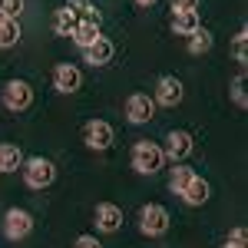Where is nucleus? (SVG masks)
I'll use <instances>...</instances> for the list:
<instances>
[{
  "label": "nucleus",
  "instance_id": "obj_1",
  "mask_svg": "<svg viewBox=\"0 0 248 248\" xmlns=\"http://www.w3.org/2000/svg\"><path fill=\"white\" fill-rule=\"evenodd\" d=\"M129 162H133V169L139 172V175H155V172L162 169L166 155H162V149H159L155 142L139 139V142L133 146V153H129Z\"/></svg>",
  "mask_w": 248,
  "mask_h": 248
},
{
  "label": "nucleus",
  "instance_id": "obj_2",
  "mask_svg": "<svg viewBox=\"0 0 248 248\" xmlns=\"http://www.w3.org/2000/svg\"><path fill=\"white\" fill-rule=\"evenodd\" d=\"M23 182L30 186V189H46V186H53V179H57V166L50 162V159H43V155H30V159H23Z\"/></svg>",
  "mask_w": 248,
  "mask_h": 248
},
{
  "label": "nucleus",
  "instance_id": "obj_3",
  "mask_svg": "<svg viewBox=\"0 0 248 248\" xmlns=\"http://www.w3.org/2000/svg\"><path fill=\"white\" fill-rule=\"evenodd\" d=\"M169 225H172V218L162 205L149 202V205L139 209V232H142L146 238H162V235L169 232Z\"/></svg>",
  "mask_w": 248,
  "mask_h": 248
},
{
  "label": "nucleus",
  "instance_id": "obj_4",
  "mask_svg": "<svg viewBox=\"0 0 248 248\" xmlns=\"http://www.w3.org/2000/svg\"><path fill=\"white\" fill-rule=\"evenodd\" d=\"M3 106H7L10 113L30 109V106H33V86H30L27 79H10V83L3 86Z\"/></svg>",
  "mask_w": 248,
  "mask_h": 248
},
{
  "label": "nucleus",
  "instance_id": "obj_5",
  "mask_svg": "<svg viewBox=\"0 0 248 248\" xmlns=\"http://www.w3.org/2000/svg\"><path fill=\"white\" fill-rule=\"evenodd\" d=\"M159 149H162V155H166L169 162H182V159L192 155L195 142H192V133H186V129H172V133L166 136V146H159Z\"/></svg>",
  "mask_w": 248,
  "mask_h": 248
},
{
  "label": "nucleus",
  "instance_id": "obj_6",
  "mask_svg": "<svg viewBox=\"0 0 248 248\" xmlns=\"http://www.w3.org/2000/svg\"><path fill=\"white\" fill-rule=\"evenodd\" d=\"M33 232V215L27 209H7L3 215V235L10 238V242H20V238H27Z\"/></svg>",
  "mask_w": 248,
  "mask_h": 248
},
{
  "label": "nucleus",
  "instance_id": "obj_7",
  "mask_svg": "<svg viewBox=\"0 0 248 248\" xmlns=\"http://www.w3.org/2000/svg\"><path fill=\"white\" fill-rule=\"evenodd\" d=\"M83 142L96 149V153H106L109 146H113V126L106 123V119H90L86 126H83Z\"/></svg>",
  "mask_w": 248,
  "mask_h": 248
},
{
  "label": "nucleus",
  "instance_id": "obj_8",
  "mask_svg": "<svg viewBox=\"0 0 248 248\" xmlns=\"http://www.w3.org/2000/svg\"><path fill=\"white\" fill-rule=\"evenodd\" d=\"M182 96H186V86H182V79L179 77H159V83H155V106H169V109H175L179 103H182Z\"/></svg>",
  "mask_w": 248,
  "mask_h": 248
},
{
  "label": "nucleus",
  "instance_id": "obj_9",
  "mask_svg": "<svg viewBox=\"0 0 248 248\" xmlns=\"http://www.w3.org/2000/svg\"><path fill=\"white\" fill-rule=\"evenodd\" d=\"M93 222H96V232L103 235H113V232L123 229V209L113 205V202H99L93 212Z\"/></svg>",
  "mask_w": 248,
  "mask_h": 248
},
{
  "label": "nucleus",
  "instance_id": "obj_10",
  "mask_svg": "<svg viewBox=\"0 0 248 248\" xmlns=\"http://www.w3.org/2000/svg\"><path fill=\"white\" fill-rule=\"evenodd\" d=\"M126 119L136 123V126H142V123L155 119L153 96H146V93H133V96H129V99H126Z\"/></svg>",
  "mask_w": 248,
  "mask_h": 248
},
{
  "label": "nucleus",
  "instance_id": "obj_11",
  "mask_svg": "<svg viewBox=\"0 0 248 248\" xmlns=\"http://www.w3.org/2000/svg\"><path fill=\"white\" fill-rule=\"evenodd\" d=\"M79 86H83V73H79L73 63H60L57 70H53V90H60V93H77Z\"/></svg>",
  "mask_w": 248,
  "mask_h": 248
},
{
  "label": "nucleus",
  "instance_id": "obj_12",
  "mask_svg": "<svg viewBox=\"0 0 248 248\" xmlns=\"http://www.w3.org/2000/svg\"><path fill=\"white\" fill-rule=\"evenodd\" d=\"M113 53H116L113 40L99 37V40H96V43H93V46H86V50H83V60H86L90 66H106V63L113 60Z\"/></svg>",
  "mask_w": 248,
  "mask_h": 248
},
{
  "label": "nucleus",
  "instance_id": "obj_13",
  "mask_svg": "<svg viewBox=\"0 0 248 248\" xmlns=\"http://www.w3.org/2000/svg\"><path fill=\"white\" fill-rule=\"evenodd\" d=\"M209 195H212V186L202 179V175H195L189 182V189L182 192V199H186V205H192V209H199V205H205L209 202Z\"/></svg>",
  "mask_w": 248,
  "mask_h": 248
},
{
  "label": "nucleus",
  "instance_id": "obj_14",
  "mask_svg": "<svg viewBox=\"0 0 248 248\" xmlns=\"http://www.w3.org/2000/svg\"><path fill=\"white\" fill-rule=\"evenodd\" d=\"M199 27H202V23H199V14H195V10H172V30H175L179 37H192Z\"/></svg>",
  "mask_w": 248,
  "mask_h": 248
},
{
  "label": "nucleus",
  "instance_id": "obj_15",
  "mask_svg": "<svg viewBox=\"0 0 248 248\" xmlns=\"http://www.w3.org/2000/svg\"><path fill=\"white\" fill-rule=\"evenodd\" d=\"M23 166V153L17 142H0V172H17Z\"/></svg>",
  "mask_w": 248,
  "mask_h": 248
},
{
  "label": "nucleus",
  "instance_id": "obj_16",
  "mask_svg": "<svg viewBox=\"0 0 248 248\" xmlns=\"http://www.w3.org/2000/svg\"><path fill=\"white\" fill-rule=\"evenodd\" d=\"M195 179V169H189V166H182V162H175L169 169V189L175 192V195H182V192L189 189V182Z\"/></svg>",
  "mask_w": 248,
  "mask_h": 248
},
{
  "label": "nucleus",
  "instance_id": "obj_17",
  "mask_svg": "<svg viewBox=\"0 0 248 248\" xmlns=\"http://www.w3.org/2000/svg\"><path fill=\"white\" fill-rule=\"evenodd\" d=\"M99 37H103V33H99V23H77V30L70 33V40L77 43L79 50H86V46H93V43H96Z\"/></svg>",
  "mask_w": 248,
  "mask_h": 248
},
{
  "label": "nucleus",
  "instance_id": "obj_18",
  "mask_svg": "<svg viewBox=\"0 0 248 248\" xmlns=\"http://www.w3.org/2000/svg\"><path fill=\"white\" fill-rule=\"evenodd\" d=\"M20 37H23V30H20V20L0 17V50H10V46H17Z\"/></svg>",
  "mask_w": 248,
  "mask_h": 248
},
{
  "label": "nucleus",
  "instance_id": "obj_19",
  "mask_svg": "<svg viewBox=\"0 0 248 248\" xmlns=\"http://www.w3.org/2000/svg\"><path fill=\"white\" fill-rule=\"evenodd\" d=\"M77 23L79 20L70 7H60L57 14H53V33H57V37H70V33L77 30Z\"/></svg>",
  "mask_w": 248,
  "mask_h": 248
},
{
  "label": "nucleus",
  "instance_id": "obj_20",
  "mask_svg": "<svg viewBox=\"0 0 248 248\" xmlns=\"http://www.w3.org/2000/svg\"><path fill=\"white\" fill-rule=\"evenodd\" d=\"M66 7H70V10L77 14L79 23H99V10H96L93 0H70Z\"/></svg>",
  "mask_w": 248,
  "mask_h": 248
},
{
  "label": "nucleus",
  "instance_id": "obj_21",
  "mask_svg": "<svg viewBox=\"0 0 248 248\" xmlns=\"http://www.w3.org/2000/svg\"><path fill=\"white\" fill-rule=\"evenodd\" d=\"M212 43H215L212 33L205 30V27H199V30L189 37V53H192V57H202V53H209V50H212Z\"/></svg>",
  "mask_w": 248,
  "mask_h": 248
},
{
  "label": "nucleus",
  "instance_id": "obj_22",
  "mask_svg": "<svg viewBox=\"0 0 248 248\" xmlns=\"http://www.w3.org/2000/svg\"><path fill=\"white\" fill-rule=\"evenodd\" d=\"M20 14H23V0H0V17L20 20Z\"/></svg>",
  "mask_w": 248,
  "mask_h": 248
},
{
  "label": "nucleus",
  "instance_id": "obj_23",
  "mask_svg": "<svg viewBox=\"0 0 248 248\" xmlns=\"http://www.w3.org/2000/svg\"><path fill=\"white\" fill-rule=\"evenodd\" d=\"M232 99H235V106H245V77H235V83H232Z\"/></svg>",
  "mask_w": 248,
  "mask_h": 248
},
{
  "label": "nucleus",
  "instance_id": "obj_24",
  "mask_svg": "<svg viewBox=\"0 0 248 248\" xmlns=\"http://www.w3.org/2000/svg\"><path fill=\"white\" fill-rule=\"evenodd\" d=\"M245 37H248V30L242 27V30L235 33V46H232V50H235V60H238V63H245Z\"/></svg>",
  "mask_w": 248,
  "mask_h": 248
},
{
  "label": "nucleus",
  "instance_id": "obj_25",
  "mask_svg": "<svg viewBox=\"0 0 248 248\" xmlns=\"http://www.w3.org/2000/svg\"><path fill=\"white\" fill-rule=\"evenodd\" d=\"M73 248H103V245H99L96 235H79L77 242H73Z\"/></svg>",
  "mask_w": 248,
  "mask_h": 248
},
{
  "label": "nucleus",
  "instance_id": "obj_26",
  "mask_svg": "<svg viewBox=\"0 0 248 248\" xmlns=\"http://www.w3.org/2000/svg\"><path fill=\"white\" fill-rule=\"evenodd\" d=\"M199 3L202 0H172V10H195L199 14Z\"/></svg>",
  "mask_w": 248,
  "mask_h": 248
},
{
  "label": "nucleus",
  "instance_id": "obj_27",
  "mask_svg": "<svg viewBox=\"0 0 248 248\" xmlns=\"http://www.w3.org/2000/svg\"><path fill=\"white\" fill-rule=\"evenodd\" d=\"M229 242H235V245H248V232L245 229H235L229 235Z\"/></svg>",
  "mask_w": 248,
  "mask_h": 248
},
{
  "label": "nucleus",
  "instance_id": "obj_28",
  "mask_svg": "<svg viewBox=\"0 0 248 248\" xmlns=\"http://www.w3.org/2000/svg\"><path fill=\"white\" fill-rule=\"evenodd\" d=\"M136 3H139V7H153L155 0H136Z\"/></svg>",
  "mask_w": 248,
  "mask_h": 248
},
{
  "label": "nucleus",
  "instance_id": "obj_29",
  "mask_svg": "<svg viewBox=\"0 0 248 248\" xmlns=\"http://www.w3.org/2000/svg\"><path fill=\"white\" fill-rule=\"evenodd\" d=\"M222 248H245V245H235V242H225Z\"/></svg>",
  "mask_w": 248,
  "mask_h": 248
}]
</instances>
